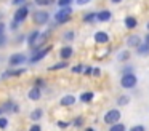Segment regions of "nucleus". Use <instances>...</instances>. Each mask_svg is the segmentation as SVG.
<instances>
[{
    "instance_id": "f257e3e1",
    "label": "nucleus",
    "mask_w": 149,
    "mask_h": 131,
    "mask_svg": "<svg viewBox=\"0 0 149 131\" xmlns=\"http://www.w3.org/2000/svg\"><path fill=\"white\" fill-rule=\"evenodd\" d=\"M72 18V8L71 6H63V8H59L58 11L55 13V21L56 24H66V22H69Z\"/></svg>"
},
{
    "instance_id": "f03ea898",
    "label": "nucleus",
    "mask_w": 149,
    "mask_h": 131,
    "mask_svg": "<svg viewBox=\"0 0 149 131\" xmlns=\"http://www.w3.org/2000/svg\"><path fill=\"white\" fill-rule=\"evenodd\" d=\"M27 15H29V8L27 6H19V8L15 11L13 15V22H11V29H16L18 26L21 24V22L26 21Z\"/></svg>"
},
{
    "instance_id": "7ed1b4c3",
    "label": "nucleus",
    "mask_w": 149,
    "mask_h": 131,
    "mask_svg": "<svg viewBox=\"0 0 149 131\" xmlns=\"http://www.w3.org/2000/svg\"><path fill=\"white\" fill-rule=\"evenodd\" d=\"M136 83H138V78H136V75L133 72H123V75L120 77V86L125 89L135 88Z\"/></svg>"
},
{
    "instance_id": "20e7f679",
    "label": "nucleus",
    "mask_w": 149,
    "mask_h": 131,
    "mask_svg": "<svg viewBox=\"0 0 149 131\" xmlns=\"http://www.w3.org/2000/svg\"><path fill=\"white\" fill-rule=\"evenodd\" d=\"M48 19H50V15L45 10H36V11L32 13V22L34 24L45 26L47 22H48Z\"/></svg>"
},
{
    "instance_id": "39448f33",
    "label": "nucleus",
    "mask_w": 149,
    "mask_h": 131,
    "mask_svg": "<svg viewBox=\"0 0 149 131\" xmlns=\"http://www.w3.org/2000/svg\"><path fill=\"white\" fill-rule=\"evenodd\" d=\"M120 117H122V114H120L119 109H111V110H107L106 114H104V123L106 125H114V123H119Z\"/></svg>"
},
{
    "instance_id": "423d86ee",
    "label": "nucleus",
    "mask_w": 149,
    "mask_h": 131,
    "mask_svg": "<svg viewBox=\"0 0 149 131\" xmlns=\"http://www.w3.org/2000/svg\"><path fill=\"white\" fill-rule=\"evenodd\" d=\"M50 50H52V46H42L40 50H36V51H34V54L31 56L29 62H31V64H37L39 61H42L43 58H45L47 54L50 53Z\"/></svg>"
},
{
    "instance_id": "0eeeda50",
    "label": "nucleus",
    "mask_w": 149,
    "mask_h": 131,
    "mask_svg": "<svg viewBox=\"0 0 149 131\" xmlns=\"http://www.w3.org/2000/svg\"><path fill=\"white\" fill-rule=\"evenodd\" d=\"M26 54L23 53H13L10 58H8V66L10 67H19L23 62H26Z\"/></svg>"
},
{
    "instance_id": "6e6552de",
    "label": "nucleus",
    "mask_w": 149,
    "mask_h": 131,
    "mask_svg": "<svg viewBox=\"0 0 149 131\" xmlns=\"http://www.w3.org/2000/svg\"><path fill=\"white\" fill-rule=\"evenodd\" d=\"M95 42L96 43H107L109 42V34L104 30H98L96 34H95Z\"/></svg>"
},
{
    "instance_id": "1a4fd4ad",
    "label": "nucleus",
    "mask_w": 149,
    "mask_h": 131,
    "mask_svg": "<svg viewBox=\"0 0 149 131\" xmlns=\"http://www.w3.org/2000/svg\"><path fill=\"white\" fill-rule=\"evenodd\" d=\"M96 18H98V21H100V22H107V21H111L112 15H111L109 10H101V11L96 13Z\"/></svg>"
},
{
    "instance_id": "9d476101",
    "label": "nucleus",
    "mask_w": 149,
    "mask_h": 131,
    "mask_svg": "<svg viewBox=\"0 0 149 131\" xmlns=\"http://www.w3.org/2000/svg\"><path fill=\"white\" fill-rule=\"evenodd\" d=\"M40 96H42V93H40V88H39V86H34V88H31L29 93H27V98H29L31 101H39Z\"/></svg>"
},
{
    "instance_id": "9b49d317",
    "label": "nucleus",
    "mask_w": 149,
    "mask_h": 131,
    "mask_svg": "<svg viewBox=\"0 0 149 131\" xmlns=\"http://www.w3.org/2000/svg\"><path fill=\"white\" fill-rule=\"evenodd\" d=\"M47 38H48V32H43V34H40L39 37H37L36 43H34L32 46H31V48H32V51H36L39 46H42V45L45 43V40H47Z\"/></svg>"
},
{
    "instance_id": "f8f14e48",
    "label": "nucleus",
    "mask_w": 149,
    "mask_h": 131,
    "mask_svg": "<svg viewBox=\"0 0 149 131\" xmlns=\"http://www.w3.org/2000/svg\"><path fill=\"white\" fill-rule=\"evenodd\" d=\"M24 72H26V69L18 67V69H15V70H7V72H3L2 78H8V77H19L21 73H24Z\"/></svg>"
},
{
    "instance_id": "ddd939ff",
    "label": "nucleus",
    "mask_w": 149,
    "mask_h": 131,
    "mask_svg": "<svg viewBox=\"0 0 149 131\" xmlns=\"http://www.w3.org/2000/svg\"><path fill=\"white\" fill-rule=\"evenodd\" d=\"M75 96H72V94H68V96H63L61 98V101H59V104L61 105H64V107H69V105H74L75 104Z\"/></svg>"
},
{
    "instance_id": "4468645a",
    "label": "nucleus",
    "mask_w": 149,
    "mask_h": 131,
    "mask_svg": "<svg viewBox=\"0 0 149 131\" xmlns=\"http://www.w3.org/2000/svg\"><path fill=\"white\" fill-rule=\"evenodd\" d=\"M72 54H74V50H72V46H64L59 50V56H61L63 61L69 59V58H72Z\"/></svg>"
},
{
    "instance_id": "2eb2a0df",
    "label": "nucleus",
    "mask_w": 149,
    "mask_h": 131,
    "mask_svg": "<svg viewBox=\"0 0 149 131\" xmlns=\"http://www.w3.org/2000/svg\"><path fill=\"white\" fill-rule=\"evenodd\" d=\"M127 45L132 48H138L139 45H141V38L138 37V35H130L128 40H127Z\"/></svg>"
},
{
    "instance_id": "dca6fc26",
    "label": "nucleus",
    "mask_w": 149,
    "mask_h": 131,
    "mask_svg": "<svg viewBox=\"0 0 149 131\" xmlns=\"http://www.w3.org/2000/svg\"><path fill=\"white\" fill-rule=\"evenodd\" d=\"M123 22H125V27L127 29H135L136 26H138V19H136L135 16H127Z\"/></svg>"
},
{
    "instance_id": "f3484780",
    "label": "nucleus",
    "mask_w": 149,
    "mask_h": 131,
    "mask_svg": "<svg viewBox=\"0 0 149 131\" xmlns=\"http://www.w3.org/2000/svg\"><path fill=\"white\" fill-rule=\"evenodd\" d=\"M136 53L139 54V56H148L149 54V43L148 42H144V43H141L138 48H136Z\"/></svg>"
},
{
    "instance_id": "a211bd4d",
    "label": "nucleus",
    "mask_w": 149,
    "mask_h": 131,
    "mask_svg": "<svg viewBox=\"0 0 149 131\" xmlns=\"http://www.w3.org/2000/svg\"><path fill=\"white\" fill-rule=\"evenodd\" d=\"M96 21H98V18H96V13L95 11H90L87 15H84V22H87V24H93Z\"/></svg>"
},
{
    "instance_id": "6ab92c4d",
    "label": "nucleus",
    "mask_w": 149,
    "mask_h": 131,
    "mask_svg": "<svg viewBox=\"0 0 149 131\" xmlns=\"http://www.w3.org/2000/svg\"><path fill=\"white\" fill-rule=\"evenodd\" d=\"M40 35V32L39 30H32L29 34V37H27V43H29V46H32L34 43H36V40H37V37Z\"/></svg>"
},
{
    "instance_id": "aec40b11",
    "label": "nucleus",
    "mask_w": 149,
    "mask_h": 131,
    "mask_svg": "<svg viewBox=\"0 0 149 131\" xmlns=\"http://www.w3.org/2000/svg\"><path fill=\"white\" fill-rule=\"evenodd\" d=\"M93 98H95V94L91 91H87V93H82V94H80V101L82 102H91V101H93Z\"/></svg>"
},
{
    "instance_id": "412c9836",
    "label": "nucleus",
    "mask_w": 149,
    "mask_h": 131,
    "mask_svg": "<svg viewBox=\"0 0 149 131\" xmlns=\"http://www.w3.org/2000/svg\"><path fill=\"white\" fill-rule=\"evenodd\" d=\"M109 131H127V128L123 123H114L109 126Z\"/></svg>"
},
{
    "instance_id": "4be33fe9",
    "label": "nucleus",
    "mask_w": 149,
    "mask_h": 131,
    "mask_svg": "<svg viewBox=\"0 0 149 131\" xmlns=\"http://www.w3.org/2000/svg\"><path fill=\"white\" fill-rule=\"evenodd\" d=\"M34 2H36V5H39V6H50V5H53L56 0H34Z\"/></svg>"
},
{
    "instance_id": "5701e85b",
    "label": "nucleus",
    "mask_w": 149,
    "mask_h": 131,
    "mask_svg": "<svg viewBox=\"0 0 149 131\" xmlns=\"http://www.w3.org/2000/svg\"><path fill=\"white\" fill-rule=\"evenodd\" d=\"M74 37H75V32L74 30H68V32L63 34V38H64L66 42H72V40H74Z\"/></svg>"
},
{
    "instance_id": "b1692460",
    "label": "nucleus",
    "mask_w": 149,
    "mask_h": 131,
    "mask_svg": "<svg viewBox=\"0 0 149 131\" xmlns=\"http://www.w3.org/2000/svg\"><path fill=\"white\" fill-rule=\"evenodd\" d=\"M2 110H8V112H10V110H15V112H16L18 107H16V105H13V102H11V101H8V102H5V105L2 107Z\"/></svg>"
},
{
    "instance_id": "393cba45",
    "label": "nucleus",
    "mask_w": 149,
    "mask_h": 131,
    "mask_svg": "<svg viewBox=\"0 0 149 131\" xmlns=\"http://www.w3.org/2000/svg\"><path fill=\"white\" fill-rule=\"evenodd\" d=\"M42 109H36V110L32 112V114H31V118H32V120H39V118H42Z\"/></svg>"
},
{
    "instance_id": "a878e982",
    "label": "nucleus",
    "mask_w": 149,
    "mask_h": 131,
    "mask_svg": "<svg viewBox=\"0 0 149 131\" xmlns=\"http://www.w3.org/2000/svg\"><path fill=\"white\" fill-rule=\"evenodd\" d=\"M68 67V62L66 61H63V62H58V64H55V66H52L50 67V70H58V69H66Z\"/></svg>"
},
{
    "instance_id": "bb28decb",
    "label": "nucleus",
    "mask_w": 149,
    "mask_h": 131,
    "mask_svg": "<svg viewBox=\"0 0 149 131\" xmlns=\"http://www.w3.org/2000/svg\"><path fill=\"white\" fill-rule=\"evenodd\" d=\"M72 2H74V0H56V3H58L59 8H63V6H71Z\"/></svg>"
},
{
    "instance_id": "cd10ccee",
    "label": "nucleus",
    "mask_w": 149,
    "mask_h": 131,
    "mask_svg": "<svg viewBox=\"0 0 149 131\" xmlns=\"http://www.w3.org/2000/svg\"><path fill=\"white\" fill-rule=\"evenodd\" d=\"M128 101H130L128 96H120L119 101H117V104H119V105H127V104H128Z\"/></svg>"
},
{
    "instance_id": "c85d7f7f",
    "label": "nucleus",
    "mask_w": 149,
    "mask_h": 131,
    "mask_svg": "<svg viewBox=\"0 0 149 131\" xmlns=\"http://www.w3.org/2000/svg\"><path fill=\"white\" fill-rule=\"evenodd\" d=\"M7 126H8V120L3 117H0V128L3 130V128H7Z\"/></svg>"
},
{
    "instance_id": "c756f323",
    "label": "nucleus",
    "mask_w": 149,
    "mask_h": 131,
    "mask_svg": "<svg viewBox=\"0 0 149 131\" xmlns=\"http://www.w3.org/2000/svg\"><path fill=\"white\" fill-rule=\"evenodd\" d=\"M29 131H42V128H40V125H37V123H34L32 126L29 128Z\"/></svg>"
},
{
    "instance_id": "7c9ffc66",
    "label": "nucleus",
    "mask_w": 149,
    "mask_h": 131,
    "mask_svg": "<svg viewBox=\"0 0 149 131\" xmlns=\"http://www.w3.org/2000/svg\"><path fill=\"white\" fill-rule=\"evenodd\" d=\"M130 131H146V130H144V126H143V125H136V126H133Z\"/></svg>"
},
{
    "instance_id": "2f4dec72",
    "label": "nucleus",
    "mask_w": 149,
    "mask_h": 131,
    "mask_svg": "<svg viewBox=\"0 0 149 131\" xmlns=\"http://www.w3.org/2000/svg\"><path fill=\"white\" fill-rule=\"evenodd\" d=\"M128 56H130V54L125 51V53H122V54L119 56V59H122V61H127V59H128Z\"/></svg>"
},
{
    "instance_id": "473e14b6",
    "label": "nucleus",
    "mask_w": 149,
    "mask_h": 131,
    "mask_svg": "<svg viewBox=\"0 0 149 131\" xmlns=\"http://www.w3.org/2000/svg\"><path fill=\"white\" fill-rule=\"evenodd\" d=\"M5 42H7V37H5V35H0V48L5 45Z\"/></svg>"
},
{
    "instance_id": "72a5a7b5",
    "label": "nucleus",
    "mask_w": 149,
    "mask_h": 131,
    "mask_svg": "<svg viewBox=\"0 0 149 131\" xmlns=\"http://www.w3.org/2000/svg\"><path fill=\"white\" fill-rule=\"evenodd\" d=\"M5 29H7V26H5V22H0V35H3Z\"/></svg>"
},
{
    "instance_id": "f704fd0d",
    "label": "nucleus",
    "mask_w": 149,
    "mask_h": 131,
    "mask_svg": "<svg viewBox=\"0 0 149 131\" xmlns=\"http://www.w3.org/2000/svg\"><path fill=\"white\" fill-rule=\"evenodd\" d=\"M43 85H45V82H43V80H40V78H39V80H37V82H36V86H39V88H42Z\"/></svg>"
},
{
    "instance_id": "c9c22d12",
    "label": "nucleus",
    "mask_w": 149,
    "mask_h": 131,
    "mask_svg": "<svg viewBox=\"0 0 149 131\" xmlns=\"http://www.w3.org/2000/svg\"><path fill=\"white\" fill-rule=\"evenodd\" d=\"M58 126L59 128H68L69 123H66V121H58Z\"/></svg>"
},
{
    "instance_id": "e433bc0d",
    "label": "nucleus",
    "mask_w": 149,
    "mask_h": 131,
    "mask_svg": "<svg viewBox=\"0 0 149 131\" xmlns=\"http://www.w3.org/2000/svg\"><path fill=\"white\" fill-rule=\"evenodd\" d=\"M88 2H90V0H75L77 5H85V3H88Z\"/></svg>"
},
{
    "instance_id": "4c0bfd02",
    "label": "nucleus",
    "mask_w": 149,
    "mask_h": 131,
    "mask_svg": "<svg viewBox=\"0 0 149 131\" xmlns=\"http://www.w3.org/2000/svg\"><path fill=\"white\" fill-rule=\"evenodd\" d=\"M101 73V70L100 69H93V77H98Z\"/></svg>"
},
{
    "instance_id": "58836bf2",
    "label": "nucleus",
    "mask_w": 149,
    "mask_h": 131,
    "mask_svg": "<svg viewBox=\"0 0 149 131\" xmlns=\"http://www.w3.org/2000/svg\"><path fill=\"white\" fill-rule=\"evenodd\" d=\"M72 72H82V66H77V67H74V69H72Z\"/></svg>"
},
{
    "instance_id": "ea45409f",
    "label": "nucleus",
    "mask_w": 149,
    "mask_h": 131,
    "mask_svg": "<svg viewBox=\"0 0 149 131\" xmlns=\"http://www.w3.org/2000/svg\"><path fill=\"white\" fill-rule=\"evenodd\" d=\"M74 125H75V126H80V125H82V118H77V120L74 121Z\"/></svg>"
},
{
    "instance_id": "a19ab883",
    "label": "nucleus",
    "mask_w": 149,
    "mask_h": 131,
    "mask_svg": "<svg viewBox=\"0 0 149 131\" xmlns=\"http://www.w3.org/2000/svg\"><path fill=\"white\" fill-rule=\"evenodd\" d=\"M23 2H26V0H13L15 5H19V3H23Z\"/></svg>"
},
{
    "instance_id": "79ce46f5",
    "label": "nucleus",
    "mask_w": 149,
    "mask_h": 131,
    "mask_svg": "<svg viewBox=\"0 0 149 131\" xmlns=\"http://www.w3.org/2000/svg\"><path fill=\"white\" fill-rule=\"evenodd\" d=\"M111 2H112V3H120L122 0H111Z\"/></svg>"
},
{
    "instance_id": "37998d69",
    "label": "nucleus",
    "mask_w": 149,
    "mask_h": 131,
    "mask_svg": "<svg viewBox=\"0 0 149 131\" xmlns=\"http://www.w3.org/2000/svg\"><path fill=\"white\" fill-rule=\"evenodd\" d=\"M146 42L149 43V32H148V35H146Z\"/></svg>"
},
{
    "instance_id": "c03bdc74",
    "label": "nucleus",
    "mask_w": 149,
    "mask_h": 131,
    "mask_svg": "<svg viewBox=\"0 0 149 131\" xmlns=\"http://www.w3.org/2000/svg\"><path fill=\"white\" fill-rule=\"evenodd\" d=\"M146 27H148V32H149V21H148V24H146Z\"/></svg>"
},
{
    "instance_id": "a18cd8bd",
    "label": "nucleus",
    "mask_w": 149,
    "mask_h": 131,
    "mask_svg": "<svg viewBox=\"0 0 149 131\" xmlns=\"http://www.w3.org/2000/svg\"><path fill=\"white\" fill-rule=\"evenodd\" d=\"M87 131H93V130H91V128H88V130H87Z\"/></svg>"
},
{
    "instance_id": "49530a36",
    "label": "nucleus",
    "mask_w": 149,
    "mask_h": 131,
    "mask_svg": "<svg viewBox=\"0 0 149 131\" xmlns=\"http://www.w3.org/2000/svg\"><path fill=\"white\" fill-rule=\"evenodd\" d=\"M0 114H2V109H0Z\"/></svg>"
}]
</instances>
